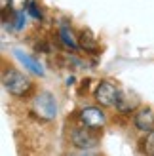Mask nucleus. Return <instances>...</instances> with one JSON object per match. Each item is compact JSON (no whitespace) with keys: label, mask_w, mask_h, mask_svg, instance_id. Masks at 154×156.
Here are the masks:
<instances>
[{"label":"nucleus","mask_w":154,"mask_h":156,"mask_svg":"<svg viewBox=\"0 0 154 156\" xmlns=\"http://www.w3.org/2000/svg\"><path fill=\"white\" fill-rule=\"evenodd\" d=\"M116 111L122 112V114H129L133 112L137 107H139V99H137L135 95H131L129 91H120V95L116 99Z\"/></svg>","instance_id":"8"},{"label":"nucleus","mask_w":154,"mask_h":156,"mask_svg":"<svg viewBox=\"0 0 154 156\" xmlns=\"http://www.w3.org/2000/svg\"><path fill=\"white\" fill-rule=\"evenodd\" d=\"M133 126L139 131H143V133L152 131L154 129V108H150V107L139 108L133 116Z\"/></svg>","instance_id":"6"},{"label":"nucleus","mask_w":154,"mask_h":156,"mask_svg":"<svg viewBox=\"0 0 154 156\" xmlns=\"http://www.w3.org/2000/svg\"><path fill=\"white\" fill-rule=\"evenodd\" d=\"M33 112L40 120H53L57 116V101L50 91H40L33 101Z\"/></svg>","instance_id":"2"},{"label":"nucleus","mask_w":154,"mask_h":156,"mask_svg":"<svg viewBox=\"0 0 154 156\" xmlns=\"http://www.w3.org/2000/svg\"><path fill=\"white\" fill-rule=\"evenodd\" d=\"M118 95H120V90L116 88V84H112L109 80H101L95 88V101L101 107H114Z\"/></svg>","instance_id":"4"},{"label":"nucleus","mask_w":154,"mask_h":156,"mask_svg":"<svg viewBox=\"0 0 154 156\" xmlns=\"http://www.w3.org/2000/svg\"><path fill=\"white\" fill-rule=\"evenodd\" d=\"M143 152L154 156V129L147 133V139L143 141Z\"/></svg>","instance_id":"13"},{"label":"nucleus","mask_w":154,"mask_h":156,"mask_svg":"<svg viewBox=\"0 0 154 156\" xmlns=\"http://www.w3.org/2000/svg\"><path fill=\"white\" fill-rule=\"evenodd\" d=\"M59 38H61V42H63L67 48H71V50H78L80 48V46H78V36H74L72 30L68 29L67 25L59 27Z\"/></svg>","instance_id":"10"},{"label":"nucleus","mask_w":154,"mask_h":156,"mask_svg":"<svg viewBox=\"0 0 154 156\" xmlns=\"http://www.w3.org/2000/svg\"><path fill=\"white\" fill-rule=\"evenodd\" d=\"M78 46H80L84 51H88V53H97L99 51L97 38L91 34L88 29H82L80 33H78Z\"/></svg>","instance_id":"9"},{"label":"nucleus","mask_w":154,"mask_h":156,"mask_svg":"<svg viewBox=\"0 0 154 156\" xmlns=\"http://www.w3.org/2000/svg\"><path fill=\"white\" fill-rule=\"evenodd\" d=\"M13 55L19 59V63L25 67V69H29L33 74H36V76H44V67H42V63L38 59H34V57H30L29 53H25L23 50H13Z\"/></svg>","instance_id":"7"},{"label":"nucleus","mask_w":154,"mask_h":156,"mask_svg":"<svg viewBox=\"0 0 154 156\" xmlns=\"http://www.w3.org/2000/svg\"><path fill=\"white\" fill-rule=\"evenodd\" d=\"M10 4H12V0H0V8H2V12H8Z\"/></svg>","instance_id":"14"},{"label":"nucleus","mask_w":154,"mask_h":156,"mask_svg":"<svg viewBox=\"0 0 154 156\" xmlns=\"http://www.w3.org/2000/svg\"><path fill=\"white\" fill-rule=\"evenodd\" d=\"M25 10H27V13L30 15V17H34V19H38V21L44 17V13H42V10H40V6H38L34 0H30V2L25 6Z\"/></svg>","instance_id":"12"},{"label":"nucleus","mask_w":154,"mask_h":156,"mask_svg":"<svg viewBox=\"0 0 154 156\" xmlns=\"http://www.w3.org/2000/svg\"><path fill=\"white\" fill-rule=\"evenodd\" d=\"M2 84H4V88H6V91L10 93V95L19 97V99L29 97L30 93L34 91V84L30 82L23 73H19L17 69H8V71H4Z\"/></svg>","instance_id":"1"},{"label":"nucleus","mask_w":154,"mask_h":156,"mask_svg":"<svg viewBox=\"0 0 154 156\" xmlns=\"http://www.w3.org/2000/svg\"><path fill=\"white\" fill-rule=\"evenodd\" d=\"M12 23H13L15 30H21L23 27H25V23H27V10H17V12H15Z\"/></svg>","instance_id":"11"},{"label":"nucleus","mask_w":154,"mask_h":156,"mask_svg":"<svg viewBox=\"0 0 154 156\" xmlns=\"http://www.w3.org/2000/svg\"><path fill=\"white\" fill-rule=\"evenodd\" d=\"M71 143L76 147V149H82V151L95 149V147L99 145V133H97V129L82 124V128H72Z\"/></svg>","instance_id":"3"},{"label":"nucleus","mask_w":154,"mask_h":156,"mask_svg":"<svg viewBox=\"0 0 154 156\" xmlns=\"http://www.w3.org/2000/svg\"><path fill=\"white\" fill-rule=\"evenodd\" d=\"M78 118H80V122L84 124V126H89V128H93V129H99V128L105 126L107 114L99 107H86V108H82V111H80Z\"/></svg>","instance_id":"5"}]
</instances>
